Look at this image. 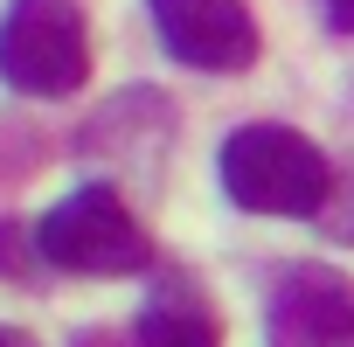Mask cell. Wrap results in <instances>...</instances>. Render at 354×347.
Returning a JSON list of instances; mask_svg holds the SVG:
<instances>
[{
	"label": "cell",
	"mask_w": 354,
	"mask_h": 347,
	"mask_svg": "<svg viewBox=\"0 0 354 347\" xmlns=\"http://www.w3.org/2000/svg\"><path fill=\"white\" fill-rule=\"evenodd\" d=\"M223 188H230V202L250 209V216L313 223V216H326V202H333V167H326V153H319L299 125L257 118V125H236V132L223 139Z\"/></svg>",
	"instance_id": "6da1fadb"
},
{
	"label": "cell",
	"mask_w": 354,
	"mask_h": 347,
	"mask_svg": "<svg viewBox=\"0 0 354 347\" xmlns=\"http://www.w3.org/2000/svg\"><path fill=\"white\" fill-rule=\"evenodd\" d=\"M0 77L21 97H70L91 84V28L77 0H8L0 15Z\"/></svg>",
	"instance_id": "7a4b0ae2"
},
{
	"label": "cell",
	"mask_w": 354,
	"mask_h": 347,
	"mask_svg": "<svg viewBox=\"0 0 354 347\" xmlns=\"http://www.w3.org/2000/svg\"><path fill=\"white\" fill-rule=\"evenodd\" d=\"M35 250L56 271H77V278H132V271L153 264V243L132 223L118 188H77L70 202H56L35 223Z\"/></svg>",
	"instance_id": "3957f363"
},
{
	"label": "cell",
	"mask_w": 354,
	"mask_h": 347,
	"mask_svg": "<svg viewBox=\"0 0 354 347\" xmlns=\"http://www.w3.org/2000/svg\"><path fill=\"white\" fill-rule=\"evenodd\" d=\"M153 35L188 70H250L257 63V21L243 0H146Z\"/></svg>",
	"instance_id": "277c9868"
},
{
	"label": "cell",
	"mask_w": 354,
	"mask_h": 347,
	"mask_svg": "<svg viewBox=\"0 0 354 347\" xmlns=\"http://www.w3.org/2000/svg\"><path fill=\"white\" fill-rule=\"evenodd\" d=\"M271 347H354V278L333 264H292L264 312Z\"/></svg>",
	"instance_id": "5b68a950"
},
{
	"label": "cell",
	"mask_w": 354,
	"mask_h": 347,
	"mask_svg": "<svg viewBox=\"0 0 354 347\" xmlns=\"http://www.w3.org/2000/svg\"><path fill=\"white\" fill-rule=\"evenodd\" d=\"M139 347H223V326H216V312H209V299H202V285L195 278H181V271H167V278H153V292H146V312H139Z\"/></svg>",
	"instance_id": "8992f818"
},
{
	"label": "cell",
	"mask_w": 354,
	"mask_h": 347,
	"mask_svg": "<svg viewBox=\"0 0 354 347\" xmlns=\"http://www.w3.org/2000/svg\"><path fill=\"white\" fill-rule=\"evenodd\" d=\"M340 195H347V202H326V223H333V236H347V243H354V181H347Z\"/></svg>",
	"instance_id": "52a82bcc"
},
{
	"label": "cell",
	"mask_w": 354,
	"mask_h": 347,
	"mask_svg": "<svg viewBox=\"0 0 354 347\" xmlns=\"http://www.w3.org/2000/svg\"><path fill=\"white\" fill-rule=\"evenodd\" d=\"M319 15H326L333 35H354V0H319Z\"/></svg>",
	"instance_id": "ba28073f"
},
{
	"label": "cell",
	"mask_w": 354,
	"mask_h": 347,
	"mask_svg": "<svg viewBox=\"0 0 354 347\" xmlns=\"http://www.w3.org/2000/svg\"><path fill=\"white\" fill-rule=\"evenodd\" d=\"M0 347H35V340H21L15 326H0Z\"/></svg>",
	"instance_id": "9c48e42d"
}]
</instances>
